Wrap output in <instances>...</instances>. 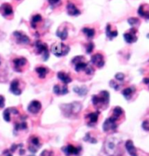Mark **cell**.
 <instances>
[{
  "mask_svg": "<svg viewBox=\"0 0 149 156\" xmlns=\"http://www.w3.org/2000/svg\"><path fill=\"white\" fill-rule=\"evenodd\" d=\"M31 143H32V145H33V147H40V140H39V139L37 138V137H33L32 139H31Z\"/></svg>",
  "mask_w": 149,
  "mask_h": 156,
  "instance_id": "obj_27",
  "label": "cell"
},
{
  "mask_svg": "<svg viewBox=\"0 0 149 156\" xmlns=\"http://www.w3.org/2000/svg\"><path fill=\"white\" fill-rule=\"evenodd\" d=\"M87 88L85 86H83V87H75L74 88V91L76 93H77L80 96H84L86 93H87Z\"/></svg>",
  "mask_w": 149,
  "mask_h": 156,
  "instance_id": "obj_18",
  "label": "cell"
},
{
  "mask_svg": "<svg viewBox=\"0 0 149 156\" xmlns=\"http://www.w3.org/2000/svg\"><path fill=\"white\" fill-rule=\"evenodd\" d=\"M19 147L18 145H15V144H13V145L12 146V147H11V151H12V152H14L15 150L17 149V147Z\"/></svg>",
  "mask_w": 149,
  "mask_h": 156,
  "instance_id": "obj_38",
  "label": "cell"
},
{
  "mask_svg": "<svg viewBox=\"0 0 149 156\" xmlns=\"http://www.w3.org/2000/svg\"><path fill=\"white\" fill-rule=\"evenodd\" d=\"M59 1H60V0H48V2H49L51 5H55V4H57Z\"/></svg>",
  "mask_w": 149,
  "mask_h": 156,
  "instance_id": "obj_39",
  "label": "cell"
},
{
  "mask_svg": "<svg viewBox=\"0 0 149 156\" xmlns=\"http://www.w3.org/2000/svg\"><path fill=\"white\" fill-rule=\"evenodd\" d=\"M67 9H68V13L71 16H77L80 14V11L72 3H69Z\"/></svg>",
  "mask_w": 149,
  "mask_h": 156,
  "instance_id": "obj_13",
  "label": "cell"
},
{
  "mask_svg": "<svg viewBox=\"0 0 149 156\" xmlns=\"http://www.w3.org/2000/svg\"><path fill=\"white\" fill-rule=\"evenodd\" d=\"M69 48L63 43H57L52 48L53 54L57 57L66 55L69 53Z\"/></svg>",
  "mask_w": 149,
  "mask_h": 156,
  "instance_id": "obj_1",
  "label": "cell"
},
{
  "mask_svg": "<svg viewBox=\"0 0 149 156\" xmlns=\"http://www.w3.org/2000/svg\"><path fill=\"white\" fill-rule=\"evenodd\" d=\"M5 154H6V156H12L11 154H9L7 151H5Z\"/></svg>",
  "mask_w": 149,
  "mask_h": 156,
  "instance_id": "obj_41",
  "label": "cell"
},
{
  "mask_svg": "<svg viewBox=\"0 0 149 156\" xmlns=\"http://www.w3.org/2000/svg\"><path fill=\"white\" fill-rule=\"evenodd\" d=\"M41 109V104L39 101H36V100L32 101V102L29 104L28 108H27L29 112L33 114L38 113V112H40Z\"/></svg>",
  "mask_w": 149,
  "mask_h": 156,
  "instance_id": "obj_6",
  "label": "cell"
},
{
  "mask_svg": "<svg viewBox=\"0 0 149 156\" xmlns=\"http://www.w3.org/2000/svg\"><path fill=\"white\" fill-rule=\"evenodd\" d=\"M134 92V89L133 88H126L123 90V96L126 98V99H130V98L132 97L133 93Z\"/></svg>",
  "mask_w": 149,
  "mask_h": 156,
  "instance_id": "obj_16",
  "label": "cell"
},
{
  "mask_svg": "<svg viewBox=\"0 0 149 156\" xmlns=\"http://www.w3.org/2000/svg\"><path fill=\"white\" fill-rule=\"evenodd\" d=\"M62 152L66 154L67 156L72 155V154H75V155H77L80 151H81V147H76L72 145H69L67 147H62Z\"/></svg>",
  "mask_w": 149,
  "mask_h": 156,
  "instance_id": "obj_5",
  "label": "cell"
},
{
  "mask_svg": "<svg viewBox=\"0 0 149 156\" xmlns=\"http://www.w3.org/2000/svg\"><path fill=\"white\" fill-rule=\"evenodd\" d=\"M41 20V16L39 14L35 15V16H34V18H33V24L38 23V22H40Z\"/></svg>",
  "mask_w": 149,
  "mask_h": 156,
  "instance_id": "obj_29",
  "label": "cell"
},
{
  "mask_svg": "<svg viewBox=\"0 0 149 156\" xmlns=\"http://www.w3.org/2000/svg\"><path fill=\"white\" fill-rule=\"evenodd\" d=\"M57 35L59 36L62 41H64V40H66L67 37H68V31H67L66 29H63L62 32H61V31H58V32H57Z\"/></svg>",
  "mask_w": 149,
  "mask_h": 156,
  "instance_id": "obj_23",
  "label": "cell"
},
{
  "mask_svg": "<svg viewBox=\"0 0 149 156\" xmlns=\"http://www.w3.org/2000/svg\"><path fill=\"white\" fill-rule=\"evenodd\" d=\"M54 92L57 94V95H60L61 94V87L58 85H55L54 87Z\"/></svg>",
  "mask_w": 149,
  "mask_h": 156,
  "instance_id": "obj_36",
  "label": "cell"
},
{
  "mask_svg": "<svg viewBox=\"0 0 149 156\" xmlns=\"http://www.w3.org/2000/svg\"><path fill=\"white\" fill-rule=\"evenodd\" d=\"M106 35L108 36V38H110L112 40L118 35V32L117 31H112L111 30V25H108L106 27Z\"/></svg>",
  "mask_w": 149,
  "mask_h": 156,
  "instance_id": "obj_17",
  "label": "cell"
},
{
  "mask_svg": "<svg viewBox=\"0 0 149 156\" xmlns=\"http://www.w3.org/2000/svg\"><path fill=\"white\" fill-rule=\"evenodd\" d=\"M4 119L6 122H9V121L11 120V112L9 111V109L5 110L4 112Z\"/></svg>",
  "mask_w": 149,
  "mask_h": 156,
  "instance_id": "obj_28",
  "label": "cell"
},
{
  "mask_svg": "<svg viewBox=\"0 0 149 156\" xmlns=\"http://www.w3.org/2000/svg\"><path fill=\"white\" fill-rule=\"evenodd\" d=\"M124 38H125V41L127 43H133L137 41V40H138L137 30L135 28H132L129 32L124 34Z\"/></svg>",
  "mask_w": 149,
  "mask_h": 156,
  "instance_id": "obj_4",
  "label": "cell"
},
{
  "mask_svg": "<svg viewBox=\"0 0 149 156\" xmlns=\"http://www.w3.org/2000/svg\"><path fill=\"white\" fill-rule=\"evenodd\" d=\"M91 62L97 65L98 68H102L105 64V61H104V57L100 54H97L91 58Z\"/></svg>",
  "mask_w": 149,
  "mask_h": 156,
  "instance_id": "obj_7",
  "label": "cell"
},
{
  "mask_svg": "<svg viewBox=\"0 0 149 156\" xmlns=\"http://www.w3.org/2000/svg\"><path fill=\"white\" fill-rule=\"evenodd\" d=\"M126 148L127 150L128 154L130 156H138L137 154V150L135 148L134 145L132 140H127L126 142Z\"/></svg>",
  "mask_w": 149,
  "mask_h": 156,
  "instance_id": "obj_8",
  "label": "cell"
},
{
  "mask_svg": "<svg viewBox=\"0 0 149 156\" xmlns=\"http://www.w3.org/2000/svg\"><path fill=\"white\" fill-rule=\"evenodd\" d=\"M146 5H141L139 8V10H138V13L140 17L149 20V10H147L146 8Z\"/></svg>",
  "mask_w": 149,
  "mask_h": 156,
  "instance_id": "obj_10",
  "label": "cell"
},
{
  "mask_svg": "<svg viewBox=\"0 0 149 156\" xmlns=\"http://www.w3.org/2000/svg\"><path fill=\"white\" fill-rule=\"evenodd\" d=\"M83 32L85 34L86 36H87L88 38H93L94 35H95V30L92 28H88V27H86V28L83 29Z\"/></svg>",
  "mask_w": 149,
  "mask_h": 156,
  "instance_id": "obj_20",
  "label": "cell"
},
{
  "mask_svg": "<svg viewBox=\"0 0 149 156\" xmlns=\"http://www.w3.org/2000/svg\"><path fill=\"white\" fill-rule=\"evenodd\" d=\"M98 115H99V113H98V112H92V113L89 114V115H88V118L90 119V123L95 124V123L98 121Z\"/></svg>",
  "mask_w": 149,
  "mask_h": 156,
  "instance_id": "obj_21",
  "label": "cell"
},
{
  "mask_svg": "<svg viewBox=\"0 0 149 156\" xmlns=\"http://www.w3.org/2000/svg\"><path fill=\"white\" fill-rule=\"evenodd\" d=\"M14 36L17 39V41L19 43H22V44H27L30 41L29 38L27 35L23 34L22 33H20V32H15Z\"/></svg>",
  "mask_w": 149,
  "mask_h": 156,
  "instance_id": "obj_9",
  "label": "cell"
},
{
  "mask_svg": "<svg viewBox=\"0 0 149 156\" xmlns=\"http://www.w3.org/2000/svg\"><path fill=\"white\" fill-rule=\"evenodd\" d=\"M57 76H58V78H59L62 83H64L65 84L69 83L71 82V78L69 77L67 74L63 73V72H59Z\"/></svg>",
  "mask_w": 149,
  "mask_h": 156,
  "instance_id": "obj_15",
  "label": "cell"
},
{
  "mask_svg": "<svg viewBox=\"0 0 149 156\" xmlns=\"http://www.w3.org/2000/svg\"><path fill=\"white\" fill-rule=\"evenodd\" d=\"M36 50H37V53L38 54H42L43 57H44V60H48V46L45 44V43L36 42L35 44Z\"/></svg>",
  "mask_w": 149,
  "mask_h": 156,
  "instance_id": "obj_2",
  "label": "cell"
},
{
  "mask_svg": "<svg viewBox=\"0 0 149 156\" xmlns=\"http://www.w3.org/2000/svg\"><path fill=\"white\" fill-rule=\"evenodd\" d=\"M142 127L145 131H149V122L148 121H144L142 124Z\"/></svg>",
  "mask_w": 149,
  "mask_h": 156,
  "instance_id": "obj_33",
  "label": "cell"
},
{
  "mask_svg": "<svg viewBox=\"0 0 149 156\" xmlns=\"http://www.w3.org/2000/svg\"><path fill=\"white\" fill-rule=\"evenodd\" d=\"M84 140L91 142V143H97V140H94V139H92V138H90V135L89 134V133L86 135V137L84 138Z\"/></svg>",
  "mask_w": 149,
  "mask_h": 156,
  "instance_id": "obj_31",
  "label": "cell"
},
{
  "mask_svg": "<svg viewBox=\"0 0 149 156\" xmlns=\"http://www.w3.org/2000/svg\"><path fill=\"white\" fill-rule=\"evenodd\" d=\"M87 63H84V62H78V63L76 64V70L77 71H82V70H84L85 69V68L87 67Z\"/></svg>",
  "mask_w": 149,
  "mask_h": 156,
  "instance_id": "obj_24",
  "label": "cell"
},
{
  "mask_svg": "<svg viewBox=\"0 0 149 156\" xmlns=\"http://www.w3.org/2000/svg\"><path fill=\"white\" fill-rule=\"evenodd\" d=\"M116 79L117 80H119V81H123L124 80V78H125V76H124V74H121V73H119V74H117L116 75Z\"/></svg>",
  "mask_w": 149,
  "mask_h": 156,
  "instance_id": "obj_35",
  "label": "cell"
},
{
  "mask_svg": "<svg viewBox=\"0 0 149 156\" xmlns=\"http://www.w3.org/2000/svg\"><path fill=\"white\" fill-rule=\"evenodd\" d=\"M41 156H54V154H53V152H51V151H47V150H45V151H43L42 153H41Z\"/></svg>",
  "mask_w": 149,
  "mask_h": 156,
  "instance_id": "obj_34",
  "label": "cell"
},
{
  "mask_svg": "<svg viewBox=\"0 0 149 156\" xmlns=\"http://www.w3.org/2000/svg\"><path fill=\"white\" fill-rule=\"evenodd\" d=\"M36 72L38 73L40 77L44 78L46 76L47 73H48V69L46 68H43V67H39V68L36 69Z\"/></svg>",
  "mask_w": 149,
  "mask_h": 156,
  "instance_id": "obj_19",
  "label": "cell"
},
{
  "mask_svg": "<svg viewBox=\"0 0 149 156\" xmlns=\"http://www.w3.org/2000/svg\"><path fill=\"white\" fill-rule=\"evenodd\" d=\"M19 81L18 80H14L12 81V83H11V88L10 90L11 92H12L15 95H20L21 94V90L19 87Z\"/></svg>",
  "mask_w": 149,
  "mask_h": 156,
  "instance_id": "obj_11",
  "label": "cell"
},
{
  "mask_svg": "<svg viewBox=\"0 0 149 156\" xmlns=\"http://www.w3.org/2000/svg\"><path fill=\"white\" fill-rule=\"evenodd\" d=\"M14 65H15V69L17 70L20 71V69H21L23 66H25L27 64V60L25 58H20V59H15L14 60Z\"/></svg>",
  "mask_w": 149,
  "mask_h": 156,
  "instance_id": "obj_14",
  "label": "cell"
},
{
  "mask_svg": "<svg viewBox=\"0 0 149 156\" xmlns=\"http://www.w3.org/2000/svg\"><path fill=\"white\" fill-rule=\"evenodd\" d=\"M122 114H123V110L121 109L120 107H116V108H114L113 116H112L113 118H115L116 119H118Z\"/></svg>",
  "mask_w": 149,
  "mask_h": 156,
  "instance_id": "obj_22",
  "label": "cell"
},
{
  "mask_svg": "<svg viewBox=\"0 0 149 156\" xmlns=\"http://www.w3.org/2000/svg\"><path fill=\"white\" fill-rule=\"evenodd\" d=\"M27 127V125L26 122H22V123H20V124H17L16 126H15V129L18 131V130H25Z\"/></svg>",
  "mask_w": 149,
  "mask_h": 156,
  "instance_id": "obj_26",
  "label": "cell"
},
{
  "mask_svg": "<svg viewBox=\"0 0 149 156\" xmlns=\"http://www.w3.org/2000/svg\"><path fill=\"white\" fill-rule=\"evenodd\" d=\"M143 82L146 83V84H147V85H149V78H145L144 80H143Z\"/></svg>",
  "mask_w": 149,
  "mask_h": 156,
  "instance_id": "obj_40",
  "label": "cell"
},
{
  "mask_svg": "<svg viewBox=\"0 0 149 156\" xmlns=\"http://www.w3.org/2000/svg\"><path fill=\"white\" fill-rule=\"evenodd\" d=\"M5 106V98L3 96H0V108Z\"/></svg>",
  "mask_w": 149,
  "mask_h": 156,
  "instance_id": "obj_37",
  "label": "cell"
},
{
  "mask_svg": "<svg viewBox=\"0 0 149 156\" xmlns=\"http://www.w3.org/2000/svg\"><path fill=\"white\" fill-rule=\"evenodd\" d=\"M84 70H85V72L88 74V75H91V74L93 73V71H94L93 70V68L90 66V65H87V67H86Z\"/></svg>",
  "mask_w": 149,
  "mask_h": 156,
  "instance_id": "obj_30",
  "label": "cell"
},
{
  "mask_svg": "<svg viewBox=\"0 0 149 156\" xmlns=\"http://www.w3.org/2000/svg\"><path fill=\"white\" fill-rule=\"evenodd\" d=\"M128 23H129L131 26L134 27V26L140 25V20H139L137 18H130V19L128 20Z\"/></svg>",
  "mask_w": 149,
  "mask_h": 156,
  "instance_id": "obj_25",
  "label": "cell"
},
{
  "mask_svg": "<svg viewBox=\"0 0 149 156\" xmlns=\"http://www.w3.org/2000/svg\"><path fill=\"white\" fill-rule=\"evenodd\" d=\"M116 121H117V119L115 118H113V117L106 119V120L105 121L104 125H103L104 131L105 132H108V131H111V130H115L117 128Z\"/></svg>",
  "mask_w": 149,
  "mask_h": 156,
  "instance_id": "obj_3",
  "label": "cell"
},
{
  "mask_svg": "<svg viewBox=\"0 0 149 156\" xmlns=\"http://www.w3.org/2000/svg\"><path fill=\"white\" fill-rule=\"evenodd\" d=\"M0 12L3 13L4 16H9V15L12 14L13 11H12V7L9 5V4H4L2 5V7L0 8Z\"/></svg>",
  "mask_w": 149,
  "mask_h": 156,
  "instance_id": "obj_12",
  "label": "cell"
},
{
  "mask_svg": "<svg viewBox=\"0 0 149 156\" xmlns=\"http://www.w3.org/2000/svg\"><path fill=\"white\" fill-rule=\"evenodd\" d=\"M93 48H94L93 43H89L88 46H87V53H88V54H90V53L92 52Z\"/></svg>",
  "mask_w": 149,
  "mask_h": 156,
  "instance_id": "obj_32",
  "label": "cell"
}]
</instances>
